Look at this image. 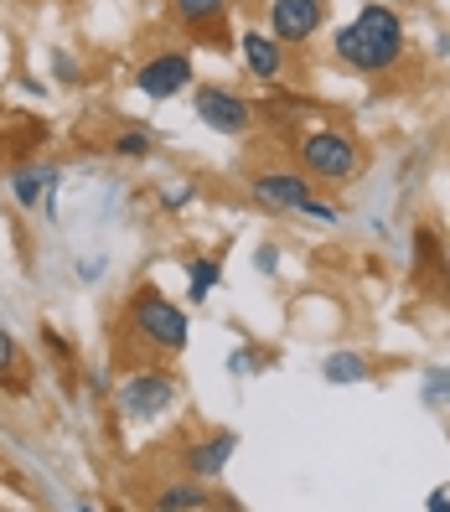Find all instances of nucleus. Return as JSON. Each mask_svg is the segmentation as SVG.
<instances>
[{"mask_svg":"<svg viewBox=\"0 0 450 512\" xmlns=\"http://www.w3.org/2000/svg\"><path fill=\"white\" fill-rule=\"evenodd\" d=\"M404 47H409V26H404L399 6H383V0H363V11L332 32L337 63H347L352 73H363V78L394 73L404 63Z\"/></svg>","mask_w":450,"mask_h":512,"instance_id":"1","label":"nucleus"},{"mask_svg":"<svg viewBox=\"0 0 450 512\" xmlns=\"http://www.w3.org/2000/svg\"><path fill=\"white\" fill-rule=\"evenodd\" d=\"M125 321H130V337L145 342L150 352H187V337H192V321L187 311L176 306V300H166L161 290H150L140 285L130 295V306H125Z\"/></svg>","mask_w":450,"mask_h":512,"instance_id":"2","label":"nucleus"},{"mask_svg":"<svg viewBox=\"0 0 450 512\" xmlns=\"http://www.w3.org/2000/svg\"><path fill=\"white\" fill-rule=\"evenodd\" d=\"M300 171L311 182H326V187H347L357 171H363V145H357L342 125H326V130H311L300 140Z\"/></svg>","mask_w":450,"mask_h":512,"instance_id":"3","label":"nucleus"},{"mask_svg":"<svg viewBox=\"0 0 450 512\" xmlns=\"http://www.w3.org/2000/svg\"><path fill=\"white\" fill-rule=\"evenodd\" d=\"M176 399H182V383L171 373H156V368H140L130 378H119V388H114V409H119V419H130V425H150V419L171 414Z\"/></svg>","mask_w":450,"mask_h":512,"instance_id":"4","label":"nucleus"},{"mask_svg":"<svg viewBox=\"0 0 450 512\" xmlns=\"http://www.w3.org/2000/svg\"><path fill=\"white\" fill-rule=\"evenodd\" d=\"M192 109L218 135H249L254 130V104L244 94H233L228 83H192Z\"/></svg>","mask_w":450,"mask_h":512,"instance_id":"5","label":"nucleus"},{"mask_svg":"<svg viewBox=\"0 0 450 512\" xmlns=\"http://www.w3.org/2000/svg\"><path fill=\"white\" fill-rule=\"evenodd\" d=\"M192 83H197V68H192V52L182 47H171V52H156L150 63L135 68V94L140 99H176V94H192Z\"/></svg>","mask_w":450,"mask_h":512,"instance_id":"6","label":"nucleus"},{"mask_svg":"<svg viewBox=\"0 0 450 512\" xmlns=\"http://www.w3.org/2000/svg\"><path fill=\"white\" fill-rule=\"evenodd\" d=\"M316 192V182L306 171H290V166H269V171H254L249 176V197L269 213H300V202Z\"/></svg>","mask_w":450,"mask_h":512,"instance_id":"7","label":"nucleus"},{"mask_svg":"<svg viewBox=\"0 0 450 512\" xmlns=\"http://www.w3.org/2000/svg\"><path fill=\"white\" fill-rule=\"evenodd\" d=\"M326 21L321 0H269V37L280 47H306Z\"/></svg>","mask_w":450,"mask_h":512,"instance_id":"8","label":"nucleus"},{"mask_svg":"<svg viewBox=\"0 0 450 512\" xmlns=\"http://www.w3.org/2000/svg\"><path fill=\"white\" fill-rule=\"evenodd\" d=\"M166 6L192 32V42L228 47V0H166Z\"/></svg>","mask_w":450,"mask_h":512,"instance_id":"9","label":"nucleus"},{"mask_svg":"<svg viewBox=\"0 0 450 512\" xmlns=\"http://www.w3.org/2000/svg\"><path fill=\"white\" fill-rule=\"evenodd\" d=\"M11 197L26 213H47L57 218V166H21L11 176Z\"/></svg>","mask_w":450,"mask_h":512,"instance_id":"10","label":"nucleus"},{"mask_svg":"<svg viewBox=\"0 0 450 512\" xmlns=\"http://www.w3.org/2000/svg\"><path fill=\"white\" fill-rule=\"evenodd\" d=\"M233 450H238V435H233V430H218V435L187 445V476L207 481V487H218L223 471H228V461H233Z\"/></svg>","mask_w":450,"mask_h":512,"instance_id":"11","label":"nucleus"},{"mask_svg":"<svg viewBox=\"0 0 450 512\" xmlns=\"http://www.w3.org/2000/svg\"><path fill=\"white\" fill-rule=\"evenodd\" d=\"M238 57H244V68H249V78H259V83H280V73H285V47L269 37V32H238Z\"/></svg>","mask_w":450,"mask_h":512,"instance_id":"12","label":"nucleus"},{"mask_svg":"<svg viewBox=\"0 0 450 512\" xmlns=\"http://www.w3.org/2000/svg\"><path fill=\"white\" fill-rule=\"evenodd\" d=\"M150 507H161V512H202V507H213V492H207V481L187 476V481L161 487L156 497H150Z\"/></svg>","mask_w":450,"mask_h":512,"instance_id":"13","label":"nucleus"},{"mask_svg":"<svg viewBox=\"0 0 450 512\" xmlns=\"http://www.w3.org/2000/svg\"><path fill=\"white\" fill-rule=\"evenodd\" d=\"M321 378H326V383H337V388H347V383H368L373 368H368V357H363V352H332V357L321 363Z\"/></svg>","mask_w":450,"mask_h":512,"instance_id":"14","label":"nucleus"},{"mask_svg":"<svg viewBox=\"0 0 450 512\" xmlns=\"http://www.w3.org/2000/svg\"><path fill=\"white\" fill-rule=\"evenodd\" d=\"M218 285H223V259L218 254L187 264V300H192V306H207V295H213Z\"/></svg>","mask_w":450,"mask_h":512,"instance_id":"15","label":"nucleus"},{"mask_svg":"<svg viewBox=\"0 0 450 512\" xmlns=\"http://www.w3.org/2000/svg\"><path fill=\"white\" fill-rule=\"evenodd\" d=\"M109 150H114V161H145L150 150H156V135H150L145 125H125L109 140Z\"/></svg>","mask_w":450,"mask_h":512,"instance_id":"16","label":"nucleus"},{"mask_svg":"<svg viewBox=\"0 0 450 512\" xmlns=\"http://www.w3.org/2000/svg\"><path fill=\"white\" fill-rule=\"evenodd\" d=\"M419 394H425L430 409H445L450 404V368H425V388Z\"/></svg>","mask_w":450,"mask_h":512,"instance_id":"17","label":"nucleus"},{"mask_svg":"<svg viewBox=\"0 0 450 512\" xmlns=\"http://www.w3.org/2000/svg\"><path fill=\"white\" fill-rule=\"evenodd\" d=\"M52 78L63 83V88H78V83H83V63H78L73 52L57 47V52H52Z\"/></svg>","mask_w":450,"mask_h":512,"instance_id":"18","label":"nucleus"},{"mask_svg":"<svg viewBox=\"0 0 450 512\" xmlns=\"http://www.w3.org/2000/svg\"><path fill=\"white\" fill-rule=\"evenodd\" d=\"M300 218H311V223H342V207L337 202H326V197H306V202H300Z\"/></svg>","mask_w":450,"mask_h":512,"instance_id":"19","label":"nucleus"},{"mask_svg":"<svg viewBox=\"0 0 450 512\" xmlns=\"http://www.w3.org/2000/svg\"><path fill=\"white\" fill-rule=\"evenodd\" d=\"M16 368H21V347L11 331H0V383H16Z\"/></svg>","mask_w":450,"mask_h":512,"instance_id":"20","label":"nucleus"},{"mask_svg":"<svg viewBox=\"0 0 450 512\" xmlns=\"http://www.w3.org/2000/svg\"><path fill=\"white\" fill-rule=\"evenodd\" d=\"M249 373H259V352L254 347H233L228 352V378H249Z\"/></svg>","mask_w":450,"mask_h":512,"instance_id":"21","label":"nucleus"},{"mask_svg":"<svg viewBox=\"0 0 450 512\" xmlns=\"http://www.w3.org/2000/svg\"><path fill=\"white\" fill-rule=\"evenodd\" d=\"M197 197V187L192 182H176V187H161V207H166V213H182V207Z\"/></svg>","mask_w":450,"mask_h":512,"instance_id":"22","label":"nucleus"},{"mask_svg":"<svg viewBox=\"0 0 450 512\" xmlns=\"http://www.w3.org/2000/svg\"><path fill=\"white\" fill-rule=\"evenodd\" d=\"M254 269H259V275H275V269H280V249H275V244H264V249L254 254Z\"/></svg>","mask_w":450,"mask_h":512,"instance_id":"23","label":"nucleus"},{"mask_svg":"<svg viewBox=\"0 0 450 512\" xmlns=\"http://www.w3.org/2000/svg\"><path fill=\"white\" fill-rule=\"evenodd\" d=\"M78 280H83V285L104 280V259H78Z\"/></svg>","mask_w":450,"mask_h":512,"instance_id":"24","label":"nucleus"},{"mask_svg":"<svg viewBox=\"0 0 450 512\" xmlns=\"http://www.w3.org/2000/svg\"><path fill=\"white\" fill-rule=\"evenodd\" d=\"M425 512H450V481H445V487H435V492L425 497Z\"/></svg>","mask_w":450,"mask_h":512,"instance_id":"25","label":"nucleus"},{"mask_svg":"<svg viewBox=\"0 0 450 512\" xmlns=\"http://www.w3.org/2000/svg\"><path fill=\"white\" fill-rule=\"evenodd\" d=\"M383 6H414V0H383Z\"/></svg>","mask_w":450,"mask_h":512,"instance_id":"26","label":"nucleus"},{"mask_svg":"<svg viewBox=\"0 0 450 512\" xmlns=\"http://www.w3.org/2000/svg\"><path fill=\"white\" fill-rule=\"evenodd\" d=\"M321 6H326V0H321Z\"/></svg>","mask_w":450,"mask_h":512,"instance_id":"27","label":"nucleus"}]
</instances>
